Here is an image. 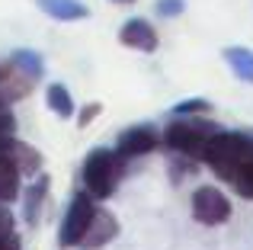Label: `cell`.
Instances as JSON below:
<instances>
[{"label":"cell","mask_w":253,"mask_h":250,"mask_svg":"<svg viewBox=\"0 0 253 250\" xmlns=\"http://www.w3.org/2000/svg\"><path fill=\"white\" fill-rule=\"evenodd\" d=\"M192 218H196L199 225H209V228L224 225V221L231 218L228 196L218 186H199L196 193H192Z\"/></svg>","instance_id":"cell-4"},{"label":"cell","mask_w":253,"mask_h":250,"mask_svg":"<svg viewBox=\"0 0 253 250\" xmlns=\"http://www.w3.org/2000/svg\"><path fill=\"white\" fill-rule=\"evenodd\" d=\"M157 148H161V131H157L154 125H148V122L125 128L122 135H119V144H116V151L125 157V161L144 157V154H151V151H157Z\"/></svg>","instance_id":"cell-5"},{"label":"cell","mask_w":253,"mask_h":250,"mask_svg":"<svg viewBox=\"0 0 253 250\" xmlns=\"http://www.w3.org/2000/svg\"><path fill=\"white\" fill-rule=\"evenodd\" d=\"M0 250H23V244H19V234H6V238H0Z\"/></svg>","instance_id":"cell-21"},{"label":"cell","mask_w":253,"mask_h":250,"mask_svg":"<svg viewBox=\"0 0 253 250\" xmlns=\"http://www.w3.org/2000/svg\"><path fill=\"white\" fill-rule=\"evenodd\" d=\"M16 231V218H13V212L0 202V238H6V234Z\"/></svg>","instance_id":"cell-19"},{"label":"cell","mask_w":253,"mask_h":250,"mask_svg":"<svg viewBox=\"0 0 253 250\" xmlns=\"http://www.w3.org/2000/svg\"><path fill=\"white\" fill-rule=\"evenodd\" d=\"M48 186H51L48 176L36 173V180L23 189V218H26V225H29V228L39 221V212H42V202H45V196H48Z\"/></svg>","instance_id":"cell-9"},{"label":"cell","mask_w":253,"mask_h":250,"mask_svg":"<svg viewBox=\"0 0 253 250\" xmlns=\"http://www.w3.org/2000/svg\"><path fill=\"white\" fill-rule=\"evenodd\" d=\"M196 157H186V154H173V151H170V164H167V167H170V180L173 183H183L186 180V176H192V173H196Z\"/></svg>","instance_id":"cell-15"},{"label":"cell","mask_w":253,"mask_h":250,"mask_svg":"<svg viewBox=\"0 0 253 250\" xmlns=\"http://www.w3.org/2000/svg\"><path fill=\"white\" fill-rule=\"evenodd\" d=\"M125 157L116 148H93L84 161V189L93 199H109L119 189V180L125 176Z\"/></svg>","instance_id":"cell-2"},{"label":"cell","mask_w":253,"mask_h":250,"mask_svg":"<svg viewBox=\"0 0 253 250\" xmlns=\"http://www.w3.org/2000/svg\"><path fill=\"white\" fill-rule=\"evenodd\" d=\"M119 42L125 48H135V51H157L161 39H157V29L148 23V19L135 16V19H125L122 29H119Z\"/></svg>","instance_id":"cell-6"},{"label":"cell","mask_w":253,"mask_h":250,"mask_svg":"<svg viewBox=\"0 0 253 250\" xmlns=\"http://www.w3.org/2000/svg\"><path fill=\"white\" fill-rule=\"evenodd\" d=\"M0 106H3V103H0Z\"/></svg>","instance_id":"cell-23"},{"label":"cell","mask_w":253,"mask_h":250,"mask_svg":"<svg viewBox=\"0 0 253 250\" xmlns=\"http://www.w3.org/2000/svg\"><path fill=\"white\" fill-rule=\"evenodd\" d=\"M99 113H103V106H99V103H86V106L81 109V116H77V125H81V128H86V125L96 119Z\"/></svg>","instance_id":"cell-20"},{"label":"cell","mask_w":253,"mask_h":250,"mask_svg":"<svg viewBox=\"0 0 253 250\" xmlns=\"http://www.w3.org/2000/svg\"><path fill=\"white\" fill-rule=\"evenodd\" d=\"M93 212H96V199H93L86 189H77L71 196V206L61 218V228H58V244L61 247H81L84 234H86V225H90Z\"/></svg>","instance_id":"cell-3"},{"label":"cell","mask_w":253,"mask_h":250,"mask_svg":"<svg viewBox=\"0 0 253 250\" xmlns=\"http://www.w3.org/2000/svg\"><path fill=\"white\" fill-rule=\"evenodd\" d=\"M154 10H157V16L173 19V16H179V13L186 10V0H157V3H154Z\"/></svg>","instance_id":"cell-18"},{"label":"cell","mask_w":253,"mask_h":250,"mask_svg":"<svg viewBox=\"0 0 253 250\" xmlns=\"http://www.w3.org/2000/svg\"><path fill=\"white\" fill-rule=\"evenodd\" d=\"M221 128L215 119L209 116H173V122L164 128L161 135V144L173 154H186V157H202L205 144L215 131Z\"/></svg>","instance_id":"cell-1"},{"label":"cell","mask_w":253,"mask_h":250,"mask_svg":"<svg viewBox=\"0 0 253 250\" xmlns=\"http://www.w3.org/2000/svg\"><path fill=\"white\" fill-rule=\"evenodd\" d=\"M19 199V170L13 167V161L0 157V202L10 206Z\"/></svg>","instance_id":"cell-14"},{"label":"cell","mask_w":253,"mask_h":250,"mask_svg":"<svg viewBox=\"0 0 253 250\" xmlns=\"http://www.w3.org/2000/svg\"><path fill=\"white\" fill-rule=\"evenodd\" d=\"M10 64L16 71H23L26 77H32V81H39V77L45 74V61H42V55L39 51H32V48H16L10 55Z\"/></svg>","instance_id":"cell-13"},{"label":"cell","mask_w":253,"mask_h":250,"mask_svg":"<svg viewBox=\"0 0 253 250\" xmlns=\"http://www.w3.org/2000/svg\"><path fill=\"white\" fill-rule=\"evenodd\" d=\"M36 3H39V10L48 13L58 23H77V19L90 16L86 3H81V0H36Z\"/></svg>","instance_id":"cell-10"},{"label":"cell","mask_w":253,"mask_h":250,"mask_svg":"<svg viewBox=\"0 0 253 250\" xmlns=\"http://www.w3.org/2000/svg\"><path fill=\"white\" fill-rule=\"evenodd\" d=\"M112 3H135V0H112Z\"/></svg>","instance_id":"cell-22"},{"label":"cell","mask_w":253,"mask_h":250,"mask_svg":"<svg viewBox=\"0 0 253 250\" xmlns=\"http://www.w3.org/2000/svg\"><path fill=\"white\" fill-rule=\"evenodd\" d=\"M116 238H119V221H116V215L106 212V208H96V212H93V218H90V225H86V234H84L81 247L99 250V247L112 244Z\"/></svg>","instance_id":"cell-7"},{"label":"cell","mask_w":253,"mask_h":250,"mask_svg":"<svg viewBox=\"0 0 253 250\" xmlns=\"http://www.w3.org/2000/svg\"><path fill=\"white\" fill-rule=\"evenodd\" d=\"M224 61H228V68L234 71L237 81L253 83V48H241V45H231V48H224Z\"/></svg>","instance_id":"cell-11"},{"label":"cell","mask_w":253,"mask_h":250,"mask_svg":"<svg viewBox=\"0 0 253 250\" xmlns=\"http://www.w3.org/2000/svg\"><path fill=\"white\" fill-rule=\"evenodd\" d=\"M13 138H16V116L10 113V106H0V157L6 154Z\"/></svg>","instance_id":"cell-16"},{"label":"cell","mask_w":253,"mask_h":250,"mask_svg":"<svg viewBox=\"0 0 253 250\" xmlns=\"http://www.w3.org/2000/svg\"><path fill=\"white\" fill-rule=\"evenodd\" d=\"M45 103H48V109L58 119H74V96H71V90L64 87V83H48Z\"/></svg>","instance_id":"cell-12"},{"label":"cell","mask_w":253,"mask_h":250,"mask_svg":"<svg viewBox=\"0 0 253 250\" xmlns=\"http://www.w3.org/2000/svg\"><path fill=\"white\" fill-rule=\"evenodd\" d=\"M6 161H13V167L19 170V176H36L39 170H42V154H39L32 144L19 141V138H13L10 148H6Z\"/></svg>","instance_id":"cell-8"},{"label":"cell","mask_w":253,"mask_h":250,"mask_svg":"<svg viewBox=\"0 0 253 250\" xmlns=\"http://www.w3.org/2000/svg\"><path fill=\"white\" fill-rule=\"evenodd\" d=\"M211 109H215V106H211L209 100H202V96H192V100L176 103V106L170 109V116H209Z\"/></svg>","instance_id":"cell-17"}]
</instances>
